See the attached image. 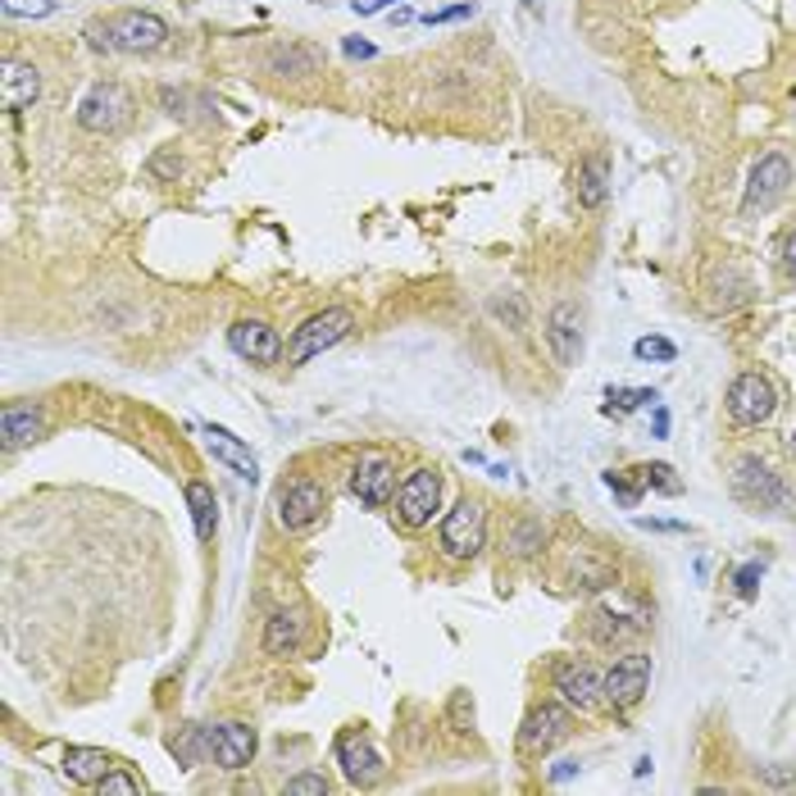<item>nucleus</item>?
<instances>
[{"label": "nucleus", "instance_id": "nucleus-1", "mask_svg": "<svg viewBox=\"0 0 796 796\" xmlns=\"http://www.w3.org/2000/svg\"><path fill=\"white\" fill-rule=\"evenodd\" d=\"M87 46L100 56H156L169 46V23L156 10H119L87 23Z\"/></svg>", "mask_w": 796, "mask_h": 796}, {"label": "nucleus", "instance_id": "nucleus-2", "mask_svg": "<svg viewBox=\"0 0 796 796\" xmlns=\"http://www.w3.org/2000/svg\"><path fill=\"white\" fill-rule=\"evenodd\" d=\"M728 482H733V497L742 505H751V510H764V515H787V510H792V487L769 469L760 455L733 460Z\"/></svg>", "mask_w": 796, "mask_h": 796}, {"label": "nucleus", "instance_id": "nucleus-3", "mask_svg": "<svg viewBox=\"0 0 796 796\" xmlns=\"http://www.w3.org/2000/svg\"><path fill=\"white\" fill-rule=\"evenodd\" d=\"M351 328H355V315L346 310V305H328V310L310 315V319H305V323L292 332V342H287V365H310L315 355H323V351H332L338 342H346Z\"/></svg>", "mask_w": 796, "mask_h": 796}, {"label": "nucleus", "instance_id": "nucleus-4", "mask_svg": "<svg viewBox=\"0 0 796 796\" xmlns=\"http://www.w3.org/2000/svg\"><path fill=\"white\" fill-rule=\"evenodd\" d=\"M438 547H442L446 560H478V551L487 547V505L474 501V497L455 501L442 515Z\"/></svg>", "mask_w": 796, "mask_h": 796}, {"label": "nucleus", "instance_id": "nucleus-5", "mask_svg": "<svg viewBox=\"0 0 796 796\" xmlns=\"http://www.w3.org/2000/svg\"><path fill=\"white\" fill-rule=\"evenodd\" d=\"M724 405H728V419H733L737 428H760V424L774 419L779 392H774V382H769L764 373L747 369V373H737V378L728 382Z\"/></svg>", "mask_w": 796, "mask_h": 796}, {"label": "nucleus", "instance_id": "nucleus-6", "mask_svg": "<svg viewBox=\"0 0 796 796\" xmlns=\"http://www.w3.org/2000/svg\"><path fill=\"white\" fill-rule=\"evenodd\" d=\"M438 510H442V474L438 469L424 465L396 487V519L405 528H428Z\"/></svg>", "mask_w": 796, "mask_h": 796}, {"label": "nucleus", "instance_id": "nucleus-7", "mask_svg": "<svg viewBox=\"0 0 796 796\" xmlns=\"http://www.w3.org/2000/svg\"><path fill=\"white\" fill-rule=\"evenodd\" d=\"M792 187V160L779 156V150H769V156H760V164L751 169L747 177V196H742V215L756 219L764 210H774V205L787 196Z\"/></svg>", "mask_w": 796, "mask_h": 796}, {"label": "nucleus", "instance_id": "nucleus-8", "mask_svg": "<svg viewBox=\"0 0 796 796\" xmlns=\"http://www.w3.org/2000/svg\"><path fill=\"white\" fill-rule=\"evenodd\" d=\"M127 114H133V96H127L119 83H96L83 100H78V127L83 133H119V127L127 123Z\"/></svg>", "mask_w": 796, "mask_h": 796}, {"label": "nucleus", "instance_id": "nucleus-9", "mask_svg": "<svg viewBox=\"0 0 796 796\" xmlns=\"http://www.w3.org/2000/svg\"><path fill=\"white\" fill-rule=\"evenodd\" d=\"M328 510V487L315 482V478H292L287 487L278 492V524L287 532H305L323 519Z\"/></svg>", "mask_w": 796, "mask_h": 796}, {"label": "nucleus", "instance_id": "nucleus-10", "mask_svg": "<svg viewBox=\"0 0 796 796\" xmlns=\"http://www.w3.org/2000/svg\"><path fill=\"white\" fill-rule=\"evenodd\" d=\"M574 733V714H570V706L564 701H542V706H532L528 710V719H524V728H519V751H528V756H547L551 747H560L564 737Z\"/></svg>", "mask_w": 796, "mask_h": 796}, {"label": "nucleus", "instance_id": "nucleus-11", "mask_svg": "<svg viewBox=\"0 0 796 796\" xmlns=\"http://www.w3.org/2000/svg\"><path fill=\"white\" fill-rule=\"evenodd\" d=\"M205 742H210L215 764L228 769V774L246 769L255 760V751H260V733H255L246 719H223V724H210V728H205Z\"/></svg>", "mask_w": 796, "mask_h": 796}, {"label": "nucleus", "instance_id": "nucleus-12", "mask_svg": "<svg viewBox=\"0 0 796 796\" xmlns=\"http://www.w3.org/2000/svg\"><path fill=\"white\" fill-rule=\"evenodd\" d=\"M351 497L359 505H369V510L392 505L396 501V465L388 455H378V451L359 455L355 469H351Z\"/></svg>", "mask_w": 796, "mask_h": 796}, {"label": "nucleus", "instance_id": "nucleus-13", "mask_svg": "<svg viewBox=\"0 0 796 796\" xmlns=\"http://www.w3.org/2000/svg\"><path fill=\"white\" fill-rule=\"evenodd\" d=\"M542 332H547V346L555 355V365L560 369H574L578 359H583V305H574V301L551 305Z\"/></svg>", "mask_w": 796, "mask_h": 796}, {"label": "nucleus", "instance_id": "nucleus-14", "mask_svg": "<svg viewBox=\"0 0 796 796\" xmlns=\"http://www.w3.org/2000/svg\"><path fill=\"white\" fill-rule=\"evenodd\" d=\"M647 687H651V656L633 651L624 660H614V670L605 674V706L633 710L641 697H647Z\"/></svg>", "mask_w": 796, "mask_h": 796}, {"label": "nucleus", "instance_id": "nucleus-15", "mask_svg": "<svg viewBox=\"0 0 796 796\" xmlns=\"http://www.w3.org/2000/svg\"><path fill=\"white\" fill-rule=\"evenodd\" d=\"M228 346H233L242 359H250V365H278V359L287 355L278 328H269L265 319H237L228 328Z\"/></svg>", "mask_w": 796, "mask_h": 796}, {"label": "nucleus", "instance_id": "nucleus-16", "mask_svg": "<svg viewBox=\"0 0 796 796\" xmlns=\"http://www.w3.org/2000/svg\"><path fill=\"white\" fill-rule=\"evenodd\" d=\"M555 691H560V701L570 710L587 714V710H597L605 701V674H597L592 664L570 660V664H560V670H555Z\"/></svg>", "mask_w": 796, "mask_h": 796}, {"label": "nucleus", "instance_id": "nucleus-17", "mask_svg": "<svg viewBox=\"0 0 796 796\" xmlns=\"http://www.w3.org/2000/svg\"><path fill=\"white\" fill-rule=\"evenodd\" d=\"M338 764H342V779L351 787H373L382 779V756L373 751V742L365 733H342L338 737Z\"/></svg>", "mask_w": 796, "mask_h": 796}, {"label": "nucleus", "instance_id": "nucleus-18", "mask_svg": "<svg viewBox=\"0 0 796 796\" xmlns=\"http://www.w3.org/2000/svg\"><path fill=\"white\" fill-rule=\"evenodd\" d=\"M200 432H205V446H210V455L219 460V465H228V469H233L237 478H246V482L260 478V460L250 455V446L237 438V432H228L219 424H200Z\"/></svg>", "mask_w": 796, "mask_h": 796}, {"label": "nucleus", "instance_id": "nucleus-19", "mask_svg": "<svg viewBox=\"0 0 796 796\" xmlns=\"http://www.w3.org/2000/svg\"><path fill=\"white\" fill-rule=\"evenodd\" d=\"M37 96H41V69L28 64V60H10L5 64V78H0V100H5V110L10 114L28 110Z\"/></svg>", "mask_w": 796, "mask_h": 796}, {"label": "nucleus", "instance_id": "nucleus-20", "mask_svg": "<svg viewBox=\"0 0 796 796\" xmlns=\"http://www.w3.org/2000/svg\"><path fill=\"white\" fill-rule=\"evenodd\" d=\"M305 647V614L301 610H273L265 624V656L287 660Z\"/></svg>", "mask_w": 796, "mask_h": 796}, {"label": "nucleus", "instance_id": "nucleus-21", "mask_svg": "<svg viewBox=\"0 0 796 796\" xmlns=\"http://www.w3.org/2000/svg\"><path fill=\"white\" fill-rule=\"evenodd\" d=\"M160 106L177 123H215V100L192 87H160Z\"/></svg>", "mask_w": 796, "mask_h": 796}, {"label": "nucleus", "instance_id": "nucleus-22", "mask_svg": "<svg viewBox=\"0 0 796 796\" xmlns=\"http://www.w3.org/2000/svg\"><path fill=\"white\" fill-rule=\"evenodd\" d=\"M269 73H282V78H310L319 73V50L305 41H278L269 50Z\"/></svg>", "mask_w": 796, "mask_h": 796}, {"label": "nucleus", "instance_id": "nucleus-23", "mask_svg": "<svg viewBox=\"0 0 796 796\" xmlns=\"http://www.w3.org/2000/svg\"><path fill=\"white\" fill-rule=\"evenodd\" d=\"M41 432H46L41 409H33V405H5V415H0V438H5V451L37 442Z\"/></svg>", "mask_w": 796, "mask_h": 796}, {"label": "nucleus", "instance_id": "nucleus-24", "mask_svg": "<svg viewBox=\"0 0 796 796\" xmlns=\"http://www.w3.org/2000/svg\"><path fill=\"white\" fill-rule=\"evenodd\" d=\"M60 769H64V779H69V783L96 787L100 779L110 774L114 764H110V756L100 751V747H69V751H64V764H60Z\"/></svg>", "mask_w": 796, "mask_h": 796}, {"label": "nucleus", "instance_id": "nucleus-25", "mask_svg": "<svg viewBox=\"0 0 796 796\" xmlns=\"http://www.w3.org/2000/svg\"><path fill=\"white\" fill-rule=\"evenodd\" d=\"M610 196V160L605 156H587L578 164V205L583 210H601Z\"/></svg>", "mask_w": 796, "mask_h": 796}, {"label": "nucleus", "instance_id": "nucleus-26", "mask_svg": "<svg viewBox=\"0 0 796 796\" xmlns=\"http://www.w3.org/2000/svg\"><path fill=\"white\" fill-rule=\"evenodd\" d=\"M542 547H547V524L537 515H524V519L510 524V532H505L510 560H532V555H542Z\"/></svg>", "mask_w": 796, "mask_h": 796}, {"label": "nucleus", "instance_id": "nucleus-27", "mask_svg": "<svg viewBox=\"0 0 796 796\" xmlns=\"http://www.w3.org/2000/svg\"><path fill=\"white\" fill-rule=\"evenodd\" d=\"M187 510H192V524H196V537L210 542L215 537V524H219V501H215V487L192 478L187 482Z\"/></svg>", "mask_w": 796, "mask_h": 796}, {"label": "nucleus", "instance_id": "nucleus-28", "mask_svg": "<svg viewBox=\"0 0 796 796\" xmlns=\"http://www.w3.org/2000/svg\"><path fill=\"white\" fill-rule=\"evenodd\" d=\"M633 478L641 482V492H664V497H678L683 492V482L674 478L670 465H637Z\"/></svg>", "mask_w": 796, "mask_h": 796}, {"label": "nucleus", "instance_id": "nucleus-29", "mask_svg": "<svg viewBox=\"0 0 796 796\" xmlns=\"http://www.w3.org/2000/svg\"><path fill=\"white\" fill-rule=\"evenodd\" d=\"M610 405H605V415H628V409H637V405H656L660 401V392L656 388H610V396H605Z\"/></svg>", "mask_w": 796, "mask_h": 796}, {"label": "nucleus", "instance_id": "nucleus-30", "mask_svg": "<svg viewBox=\"0 0 796 796\" xmlns=\"http://www.w3.org/2000/svg\"><path fill=\"white\" fill-rule=\"evenodd\" d=\"M200 751H210V742H205V728H196V724H183V733L173 737V756L192 769V764L200 760Z\"/></svg>", "mask_w": 796, "mask_h": 796}, {"label": "nucleus", "instance_id": "nucleus-31", "mask_svg": "<svg viewBox=\"0 0 796 796\" xmlns=\"http://www.w3.org/2000/svg\"><path fill=\"white\" fill-rule=\"evenodd\" d=\"M633 355L647 359V365H674V359H678V346H674L670 338H637Z\"/></svg>", "mask_w": 796, "mask_h": 796}, {"label": "nucleus", "instance_id": "nucleus-32", "mask_svg": "<svg viewBox=\"0 0 796 796\" xmlns=\"http://www.w3.org/2000/svg\"><path fill=\"white\" fill-rule=\"evenodd\" d=\"M183 169H187V164H183V156H177V146H164L160 156L146 164V173L156 177V183H177V177H183Z\"/></svg>", "mask_w": 796, "mask_h": 796}, {"label": "nucleus", "instance_id": "nucleus-33", "mask_svg": "<svg viewBox=\"0 0 796 796\" xmlns=\"http://www.w3.org/2000/svg\"><path fill=\"white\" fill-rule=\"evenodd\" d=\"M96 792L100 796H137L142 792V779H133L127 769H110V774L96 783Z\"/></svg>", "mask_w": 796, "mask_h": 796}, {"label": "nucleus", "instance_id": "nucleus-34", "mask_svg": "<svg viewBox=\"0 0 796 796\" xmlns=\"http://www.w3.org/2000/svg\"><path fill=\"white\" fill-rule=\"evenodd\" d=\"M760 578H764V564L760 560H751V564H742V570L733 574V587H737V597H756L760 592Z\"/></svg>", "mask_w": 796, "mask_h": 796}, {"label": "nucleus", "instance_id": "nucleus-35", "mask_svg": "<svg viewBox=\"0 0 796 796\" xmlns=\"http://www.w3.org/2000/svg\"><path fill=\"white\" fill-rule=\"evenodd\" d=\"M0 5H5L10 19H46L56 10V0H0Z\"/></svg>", "mask_w": 796, "mask_h": 796}, {"label": "nucleus", "instance_id": "nucleus-36", "mask_svg": "<svg viewBox=\"0 0 796 796\" xmlns=\"http://www.w3.org/2000/svg\"><path fill=\"white\" fill-rule=\"evenodd\" d=\"M605 487H610L614 497H620V505H624V510H633V505L641 501V482H628L624 474H614V469L605 474Z\"/></svg>", "mask_w": 796, "mask_h": 796}, {"label": "nucleus", "instance_id": "nucleus-37", "mask_svg": "<svg viewBox=\"0 0 796 796\" xmlns=\"http://www.w3.org/2000/svg\"><path fill=\"white\" fill-rule=\"evenodd\" d=\"M474 14H478V5H474V0H460V5H451V10H432V14H424V23H428V28H438V23L474 19Z\"/></svg>", "mask_w": 796, "mask_h": 796}, {"label": "nucleus", "instance_id": "nucleus-38", "mask_svg": "<svg viewBox=\"0 0 796 796\" xmlns=\"http://www.w3.org/2000/svg\"><path fill=\"white\" fill-rule=\"evenodd\" d=\"M328 792V779L323 774H296L287 783V796H323Z\"/></svg>", "mask_w": 796, "mask_h": 796}, {"label": "nucleus", "instance_id": "nucleus-39", "mask_svg": "<svg viewBox=\"0 0 796 796\" xmlns=\"http://www.w3.org/2000/svg\"><path fill=\"white\" fill-rule=\"evenodd\" d=\"M342 50H346L351 60H373V56H378V50H373L369 41H359V37H346V41H342Z\"/></svg>", "mask_w": 796, "mask_h": 796}, {"label": "nucleus", "instance_id": "nucleus-40", "mask_svg": "<svg viewBox=\"0 0 796 796\" xmlns=\"http://www.w3.org/2000/svg\"><path fill=\"white\" fill-rule=\"evenodd\" d=\"M578 769H583L578 760H555V764H551V783H564V779H574Z\"/></svg>", "mask_w": 796, "mask_h": 796}, {"label": "nucleus", "instance_id": "nucleus-41", "mask_svg": "<svg viewBox=\"0 0 796 796\" xmlns=\"http://www.w3.org/2000/svg\"><path fill=\"white\" fill-rule=\"evenodd\" d=\"M637 528H647V532H687V524H670V519H637Z\"/></svg>", "mask_w": 796, "mask_h": 796}, {"label": "nucleus", "instance_id": "nucleus-42", "mask_svg": "<svg viewBox=\"0 0 796 796\" xmlns=\"http://www.w3.org/2000/svg\"><path fill=\"white\" fill-rule=\"evenodd\" d=\"M392 0H351V10L359 14V19H369V14H378V10H388Z\"/></svg>", "mask_w": 796, "mask_h": 796}, {"label": "nucleus", "instance_id": "nucleus-43", "mask_svg": "<svg viewBox=\"0 0 796 796\" xmlns=\"http://www.w3.org/2000/svg\"><path fill=\"white\" fill-rule=\"evenodd\" d=\"M783 269H787V273H796V233H787V237H783Z\"/></svg>", "mask_w": 796, "mask_h": 796}, {"label": "nucleus", "instance_id": "nucleus-44", "mask_svg": "<svg viewBox=\"0 0 796 796\" xmlns=\"http://www.w3.org/2000/svg\"><path fill=\"white\" fill-rule=\"evenodd\" d=\"M760 779H764V783H792V769H774V764H764V769H760Z\"/></svg>", "mask_w": 796, "mask_h": 796}, {"label": "nucleus", "instance_id": "nucleus-45", "mask_svg": "<svg viewBox=\"0 0 796 796\" xmlns=\"http://www.w3.org/2000/svg\"><path fill=\"white\" fill-rule=\"evenodd\" d=\"M651 428H656V438H664V432H670V409H664V405H656V419H651Z\"/></svg>", "mask_w": 796, "mask_h": 796}, {"label": "nucleus", "instance_id": "nucleus-46", "mask_svg": "<svg viewBox=\"0 0 796 796\" xmlns=\"http://www.w3.org/2000/svg\"><path fill=\"white\" fill-rule=\"evenodd\" d=\"M633 774H637V779H647V774H651V756H641V760L633 764Z\"/></svg>", "mask_w": 796, "mask_h": 796}, {"label": "nucleus", "instance_id": "nucleus-47", "mask_svg": "<svg viewBox=\"0 0 796 796\" xmlns=\"http://www.w3.org/2000/svg\"><path fill=\"white\" fill-rule=\"evenodd\" d=\"M409 19H415V14H409V10H392V23H396V28H405V23H409Z\"/></svg>", "mask_w": 796, "mask_h": 796}, {"label": "nucleus", "instance_id": "nucleus-48", "mask_svg": "<svg viewBox=\"0 0 796 796\" xmlns=\"http://www.w3.org/2000/svg\"><path fill=\"white\" fill-rule=\"evenodd\" d=\"M792 460H796V438H792Z\"/></svg>", "mask_w": 796, "mask_h": 796}]
</instances>
